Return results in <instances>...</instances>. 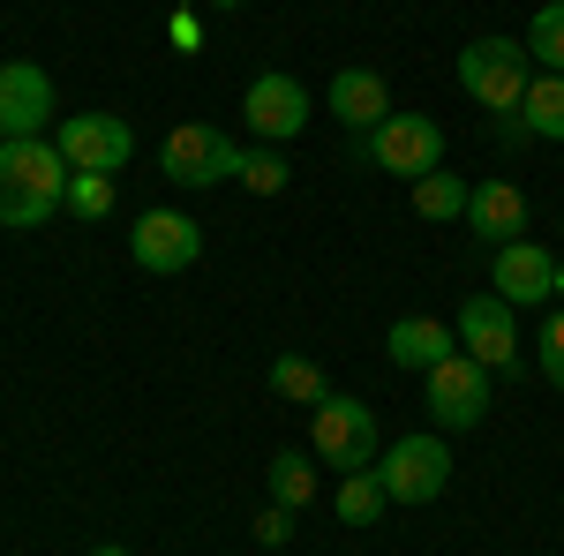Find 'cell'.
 <instances>
[{
  "instance_id": "obj_1",
  "label": "cell",
  "mask_w": 564,
  "mask_h": 556,
  "mask_svg": "<svg viewBox=\"0 0 564 556\" xmlns=\"http://www.w3.org/2000/svg\"><path fill=\"white\" fill-rule=\"evenodd\" d=\"M68 196V159L45 135L0 143V226H45Z\"/></svg>"
},
{
  "instance_id": "obj_2",
  "label": "cell",
  "mask_w": 564,
  "mask_h": 556,
  "mask_svg": "<svg viewBox=\"0 0 564 556\" xmlns=\"http://www.w3.org/2000/svg\"><path fill=\"white\" fill-rule=\"evenodd\" d=\"M354 159L361 166H384L399 181H422V173L444 166V129H436L430 113H406V106H391L384 121L369 135H354Z\"/></svg>"
},
{
  "instance_id": "obj_3",
  "label": "cell",
  "mask_w": 564,
  "mask_h": 556,
  "mask_svg": "<svg viewBox=\"0 0 564 556\" xmlns=\"http://www.w3.org/2000/svg\"><path fill=\"white\" fill-rule=\"evenodd\" d=\"M308 444H316V459L332 473H361L377 467L384 451H377V414L361 406V399H324V406H308Z\"/></svg>"
},
{
  "instance_id": "obj_4",
  "label": "cell",
  "mask_w": 564,
  "mask_h": 556,
  "mask_svg": "<svg viewBox=\"0 0 564 556\" xmlns=\"http://www.w3.org/2000/svg\"><path fill=\"white\" fill-rule=\"evenodd\" d=\"M534 61H527L520 39H475L467 53H459V84H467V98H481L489 113H520L527 106V76Z\"/></svg>"
},
{
  "instance_id": "obj_5",
  "label": "cell",
  "mask_w": 564,
  "mask_h": 556,
  "mask_svg": "<svg viewBox=\"0 0 564 556\" xmlns=\"http://www.w3.org/2000/svg\"><path fill=\"white\" fill-rule=\"evenodd\" d=\"M159 166H166L174 188H218V181L241 173V143L218 135L212 121H181V129L159 143Z\"/></svg>"
},
{
  "instance_id": "obj_6",
  "label": "cell",
  "mask_w": 564,
  "mask_h": 556,
  "mask_svg": "<svg viewBox=\"0 0 564 556\" xmlns=\"http://www.w3.org/2000/svg\"><path fill=\"white\" fill-rule=\"evenodd\" d=\"M489 369H481L475 353H444L436 369H422V399H430L436 428H475L489 414Z\"/></svg>"
},
{
  "instance_id": "obj_7",
  "label": "cell",
  "mask_w": 564,
  "mask_h": 556,
  "mask_svg": "<svg viewBox=\"0 0 564 556\" xmlns=\"http://www.w3.org/2000/svg\"><path fill=\"white\" fill-rule=\"evenodd\" d=\"M53 151L68 159V173H121L135 159V129L121 113H68L53 129Z\"/></svg>"
},
{
  "instance_id": "obj_8",
  "label": "cell",
  "mask_w": 564,
  "mask_h": 556,
  "mask_svg": "<svg viewBox=\"0 0 564 556\" xmlns=\"http://www.w3.org/2000/svg\"><path fill=\"white\" fill-rule=\"evenodd\" d=\"M377 473H384L391 504H436L444 481H452V451H444V436H399L377 459Z\"/></svg>"
},
{
  "instance_id": "obj_9",
  "label": "cell",
  "mask_w": 564,
  "mask_h": 556,
  "mask_svg": "<svg viewBox=\"0 0 564 556\" xmlns=\"http://www.w3.org/2000/svg\"><path fill=\"white\" fill-rule=\"evenodd\" d=\"M129 257L143 263V271H159V279L196 271V263H204V226L188 211H143L129 226Z\"/></svg>"
},
{
  "instance_id": "obj_10",
  "label": "cell",
  "mask_w": 564,
  "mask_h": 556,
  "mask_svg": "<svg viewBox=\"0 0 564 556\" xmlns=\"http://www.w3.org/2000/svg\"><path fill=\"white\" fill-rule=\"evenodd\" d=\"M459 353H475L489 377H520V331H512V301H497V294H475L467 308H459Z\"/></svg>"
},
{
  "instance_id": "obj_11",
  "label": "cell",
  "mask_w": 564,
  "mask_h": 556,
  "mask_svg": "<svg viewBox=\"0 0 564 556\" xmlns=\"http://www.w3.org/2000/svg\"><path fill=\"white\" fill-rule=\"evenodd\" d=\"M53 129V76L39 61H0V143Z\"/></svg>"
},
{
  "instance_id": "obj_12",
  "label": "cell",
  "mask_w": 564,
  "mask_h": 556,
  "mask_svg": "<svg viewBox=\"0 0 564 556\" xmlns=\"http://www.w3.org/2000/svg\"><path fill=\"white\" fill-rule=\"evenodd\" d=\"M241 121L257 129V143H294L308 129V90L271 68V76H257V84L241 90Z\"/></svg>"
},
{
  "instance_id": "obj_13",
  "label": "cell",
  "mask_w": 564,
  "mask_h": 556,
  "mask_svg": "<svg viewBox=\"0 0 564 556\" xmlns=\"http://www.w3.org/2000/svg\"><path fill=\"white\" fill-rule=\"evenodd\" d=\"M489 279H497V286H489L497 301H512V308H534V301L557 294V257H550L542 241H527V233H520V241H505V249H497Z\"/></svg>"
},
{
  "instance_id": "obj_14",
  "label": "cell",
  "mask_w": 564,
  "mask_h": 556,
  "mask_svg": "<svg viewBox=\"0 0 564 556\" xmlns=\"http://www.w3.org/2000/svg\"><path fill=\"white\" fill-rule=\"evenodd\" d=\"M324 106H332V121H347L354 135H369V129H377V121L391 113L384 68H339V76L324 84Z\"/></svg>"
},
{
  "instance_id": "obj_15",
  "label": "cell",
  "mask_w": 564,
  "mask_h": 556,
  "mask_svg": "<svg viewBox=\"0 0 564 556\" xmlns=\"http://www.w3.org/2000/svg\"><path fill=\"white\" fill-rule=\"evenodd\" d=\"M467 226H475L489 249H505V241L527 233V196L512 188V181H481L475 196H467Z\"/></svg>"
},
{
  "instance_id": "obj_16",
  "label": "cell",
  "mask_w": 564,
  "mask_h": 556,
  "mask_svg": "<svg viewBox=\"0 0 564 556\" xmlns=\"http://www.w3.org/2000/svg\"><path fill=\"white\" fill-rule=\"evenodd\" d=\"M384 353L399 369H436L444 353H459V331H452L444 316H399L384 331Z\"/></svg>"
},
{
  "instance_id": "obj_17",
  "label": "cell",
  "mask_w": 564,
  "mask_h": 556,
  "mask_svg": "<svg viewBox=\"0 0 564 556\" xmlns=\"http://www.w3.org/2000/svg\"><path fill=\"white\" fill-rule=\"evenodd\" d=\"M384 473L377 467H361V473H339V504H332V512L347 519V526H377V519H384Z\"/></svg>"
},
{
  "instance_id": "obj_18",
  "label": "cell",
  "mask_w": 564,
  "mask_h": 556,
  "mask_svg": "<svg viewBox=\"0 0 564 556\" xmlns=\"http://www.w3.org/2000/svg\"><path fill=\"white\" fill-rule=\"evenodd\" d=\"M527 61L542 68V76H564V0H550V8H534V23H527Z\"/></svg>"
},
{
  "instance_id": "obj_19",
  "label": "cell",
  "mask_w": 564,
  "mask_h": 556,
  "mask_svg": "<svg viewBox=\"0 0 564 556\" xmlns=\"http://www.w3.org/2000/svg\"><path fill=\"white\" fill-rule=\"evenodd\" d=\"M263 481H271V504H279V512H302L308 497H316V467H308L302 451H279V459L263 467Z\"/></svg>"
},
{
  "instance_id": "obj_20",
  "label": "cell",
  "mask_w": 564,
  "mask_h": 556,
  "mask_svg": "<svg viewBox=\"0 0 564 556\" xmlns=\"http://www.w3.org/2000/svg\"><path fill=\"white\" fill-rule=\"evenodd\" d=\"M520 121H527V135H542V143H564V76H542V84H527Z\"/></svg>"
},
{
  "instance_id": "obj_21",
  "label": "cell",
  "mask_w": 564,
  "mask_h": 556,
  "mask_svg": "<svg viewBox=\"0 0 564 556\" xmlns=\"http://www.w3.org/2000/svg\"><path fill=\"white\" fill-rule=\"evenodd\" d=\"M467 196H475V188H467L452 166H436V173L414 181V211L422 218H467Z\"/></svg>"
},
{
  "instance_id": "obj_22",
  "label": "cell",
  "mask_w": 564,
  "mask_h": 556,
  "mask_svg": "<svg viewBox=\"0 0 564 556\" xmlns=\"http://www.w3.org/2000/svg\"><path fill=\"white\" fill-rule=\"evenodd\" d=\"M271 391H279V399H302V406H324V399H332L324 369H316L308 353H279V361H271Z\"/></svg>"
},
{
  "instance_id": "obj_23",
  "label": "cell",
  "mask_w": 564,
  "mask_h": 556,
  "mask_svg": "<svg viewBox=\"0 0 564 556\" xmlns=\"http://www.w3.org/2000/svg\"><path fill=\"white\" fill-rule=\"evenodd\" d=\"M113 204H121L113 173H68V196H61V211H68V218H106Z\"/></svg>"
},
{
  "instance_id": "obj_24",
  "label": "cell",
  "mask_w": 564,
  "mask_h": 556,
  "mask_svg": "<svg viewBox=\"0 0 564 556\" xmlns=\"http://www.w3.org/2000/svg\"><path fill=\"white\" fill-rule=\"evenodd\" d=\"M234 181H241V188H249V196H279V188H286V181H294V166H286V159H271V151H241V173H234Z\"/></svg>"
},
{
  "instance_id": "obj_25",
  "label": "cell",
  "mask_w": 564,
  "mask_h": 556,
  "mask_svg": "<svg viewBox=\"0 0 564 556\" xmlns=\"http://www.w3.org/2000/svg\"><path fill=\"white\" fill-rule=\"evenodd\" d=\"M542 377L564 391V308L550 316V324H542Z\"/></svg>"
},
{
  "instance_id": "obj_26",
  "label": "cell",
  "mask_w": 564,
  "mask_h": 556,
  "mask_svg": "<svg viewBox=\"0 0 564 556\" xmlns=\"http://www.w3.org/2000/svg\"><path fill=\"white\" fill-rule=\"evenodd\" d=\"M286 534H294V512H279V504H271V512L257 519V542H263V549H279Z\"/></svg>"
},
{
  "instance_id": "obj_27",
  "label": "cell",
  "mask_w": 564,
  "mask_h": 556,
  "mask_svg": "<svg viewBox=\"0 0 564 556\" xmlns=\"http://www.w3.org/2000/svg\"><path fill=\"white\" fill-rule=\"evenodd\" d=\"M166 39H174V53H196V45H204V31H196V15L181 8L174 23H166Z\"/></svg>"
},
{
  "instance_id": "obj_28",
  "label": "cell",
  "mask_w": 564,
  "mask_h": 556,
  "mask_svg": "<svg viewBox=\"0 0 564 556\" xmlns=\"http://www.w3.org/2000/svg\"><path fill=\"white\" fill-rule=\"evenodd\" d=\"M90 556H129V549H121V542H106V549H90Z\"/></svg>"
},
{
  "instance_id": "obj_29",
  "label": "cell",
  "mask_w": 564,
  "mask_h": 556,
  "mask_svg": "<svg viewBox=\"0 0 564 556\" xmlns=\"http://www.w3.org/2000/svg\"><path fill=\"white\" fill-rule=\"evenodd\" d=\"M212 8H249V0H212Z\"/></svg>"
},
{
  "instance_id": "obj_30",
  "label": "cell",
  "mask_w": 564,
  "mask_h": 556,
  "mask_svg": "<svg viewBox=\"0 0 564 556\" xmlns=\"http://www.w3.org/2000/svg\"><path fill=\"white\" fill-rule=\"evenodd\" d=\"M557 294H564V263H557Z\"/></svg>"
},
{
  "instance_id": "obj_31",
  "label": "cell",
  "mask_w": 564,
  "mask_h": 556,
  "mask_svg": "<svg viewBox=\"0 0 564 556\" xmlns=\"http://www.w3.org/2000/svg\"><path fill=\"white\" fill-rule=\"evenodd\" d=\"M181 8H188V0H181Z\"/></svg>"
}]
</instances>
